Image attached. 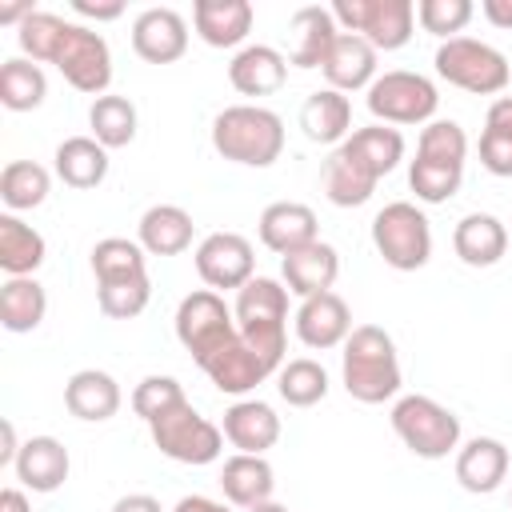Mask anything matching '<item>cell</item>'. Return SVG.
Here are the masks:
<instances>
[{
  "label": "cell",
  "mask_w": 512,
  "mask_h": 512,
  "mask_svg": "<svg viewBox=\"0 0 512 512\" xmlns=\"http://www.w3.org/2000/svg\"><path fill=\"white\" fill-rule=\"evenodd\" d=\"M32 12H36L32 4H4V8H0V24H16V28H20Z\"/></svg>",
  "instance_id": "11a10c76"
},
{
  "label": "cell",
  "mask_w": 512,
  "mask_h": 512,
  "mask_svg": "<svg viewBox=\"0 0 512 512\" xmlns=\"http://www.w3.org/2000/svg\"><path fill=\"white\" fill-rule=\"evenodd\" d=\"M212 148L248 168H268L284 152V120L260 104H232L212 120Z\"/></svg>",
  "instance_id": "7a4b0ae2"
},
{
  "label": "cell",
  "mask_w": 512,
  "mask_h": 512,
  "mask_svg": "<svg viewBox=\"0 0 512 512\" xmlns=\"http://www.w3.org/2000/svg\"><path fill=\"white\" fill-rule=\"evenodd\" d=\"M436 72L464 88V92H476V96H496L508 88V56L496 52L492 44L484 40H472V36H452L436 48Z\"/></svg>",
  "instance_id": "8992f818"
},
{
  "label": "cell",
  "mask_w": 512,
  "mask_h": 512,
  "mask_svg": "<svg viewBox=\"0 0 512 512\" xmlns=\"http://www.w3.org/2000/svg\"><path fill=\"white\" fill-rule=\"evenodd\" d=\"M64 408L88 424L112 420L120 412V384L100 368H80L64 384Z\"/></svg>",
  "instance_id": "7402d4cb"
},
{
  "label": "cell",
  "mask_w": 512,
  "mask_h": 512,
  "mask_svg": "<svg viewBox=\"0 0 512 512\" xmlns=\"http://www.w3.org/2000/svg\"><path fill=\"white\" fill-rule=\"evenodd\" d=\"M252 268H256L252 244L240 232H212L196 248V272L208 288H236L240 292L252 280Z\"/></svg>",
  "instance_id": "7c38bea8"
},
{
  "label": "cell",
  "mask_w": 512,
  "mask_h": 512,
  "mask_svg": "<svg viewBox=\"0 0 512 512\" xmlns=\"http://www.w3.org/2000/svg\"><path fill=\"white\" fill-rule=\"evenodd\" d=\"M480 164L492 176H512V132L484 128L480 132Z\"/></svg>",
  "instance_id": "bcb514c9"
},
{
  "label": "cell",
  "mask_w": 512,
  "mask_h": 512,
  "mask_svg": "<svg viewBox=\"0 0 512 512\" xmlns=\"http://www.w3.org/2000/svg\"><path fill=\"white\" fill-rule=\"evenodd\" d=\"M472 12H476L472 0H420L416 4L420 28L432 36H448V40H452V32H460L472 20Z\"/></svg>",
  "instance_id": "f6af8a7d"
},
{
  "label": "cell",
  "mask_w": 512,
  "mask_h": 512,
  "mask_svg": "<svg viewBox=\"0 0 512 512\" xmlns=\"http://www.w3.org/2000/svg\"><path fill=\"white\" fill-rule=\"evenodd\" d=\"M332 16L336 24H344V32L364 36L376 52H396L412 40L416 4L412 0H336Z\"/></svg>",
  "instance_id": "ba28073f"
},
{
  "label": "cell",
  "mask_w": 512,
  "mask_h": 512,
  "mask_svg": "<svg viewBox=\"0 0 512 512\" xmlns=\"http://www.w3.org/2000/svg\"><path fill=\"white\" fill-rule=\"evenodd\" d=\"M44 264V236L20 216H0V268L8 276H32Z\"/></svg>",
  "instance_id": "d6a6232c"
},
{
  "label": "cell",
  "mask_w": 512,
  "mask_h": 512,
  "mask_svg": "<svg viewBox=\"0 0 512 512\" xmlns=\"http://www.w3.org/2000/svg\"><path fill=\"white\" fill-rule=\"evenodd\" d=\"M320 184H324V196L336 208H360L376 192V176L352 152H344V148H332V156L320 168Z\"/></svg>",
  "instance_id": "f1b7e54d"
},
{
  "label": "cell",
  "mask_w": 512,
  "mask_h": 512,
  "mask_svg": "<svg viewBox=\"0 0 512 512\" xmlns=\"http://www.w3.org/2000/svg\"><path fill=\"white\" fill-rule=\"evenodd\" d=\"M460 180H464V168L432 164V160H420V156H416L412 168H408V184H412L416 200H424V204H444V200H452L456 188H460Z\"/></svg>",
  "instance_id": "60d3db41"
},
{
  "label": "cell",
  "mask_w": 512,
  "mask_h": 512,
  "mask_svg": "<svg viewBox=\"0 0 512 512\" xmlns=\"http://www.w3.org/2000/svg\"><path fill=\"white\" fill-rule=\"evenodd\" d=\"M172 512H232V508H224L220 500H208V496H184Z\"/></svg>",
  "instance_id": "816d5d0a"
},
{
  "label": "cell",
  "mask_w": 512,
  "mask_h": 512,
  "mask_svg": "<svg viewBox=\"0 0 512 512\" xmlns=\"http://www.w3.org/2000/svg\"><path fill=\"white\" fill-rule=\"evenodd\" d=\"M228 80L236 92L244 96H272L284 88L288 80V56L276 52L272 44H248L232 56L228 64Z\"/></svg>",
  "instance_id": "e0dca14e"
},
{
  "label": "cell",
  "mask_w": 512,
  "mask_h": 512,
  "mask_svg": "<svg viewBox=\"0 0 512 512\" xmlns=\"http://www.w3.org/2000/svg\"><path fill=\"white\" fill-rule=\"evenodd\" d=\"M372 244L376 252L384 256L388 268L396 272H416L428 264L432 256V228H428V216L408 204V200H392L376 212L372 220Z\"/></svg>",
  "instance_id": "277c9868"
},
{
  "label": "cell",
  "mask_w": 512,
  "mask_h": 512,
  "mask_svg": "<svg viewBox=\"0 0 512 512\" xmlns=\"http://www.w3.org/2000/svg\"><path fill=\"white\" fill-rule=\"evenodd\" d=\"M148 296H152V284L148 276L140 280H124V284H96V300H100V312L112 316V320H132L148 308Z\"/></svg>",
  "instance_id": "7bdbcfd3"
},
{
  "label": "cell",
  "mask_w": 512,
  "mask_h": 512,
  "mask_svg": "<svg viewBox=\"0 0 512 512\" xmlns=\"http://www.w3.org/2000/svg\"><path fill=\"white\" fill-rule=\"evenodd\" d=\"M132 48L148 64H172L188 52V24L176 8H144L132 20Z\"/></svg>",
  "instance_id": "4fadbf2b"
},
{
  "label": "cell",
  "mask_w": 512,
  "mask_h": 512,
  "mask_svg": "<svg viewBox=\"0 0 512 512\" xmlns=\"http://www.w3.org/2000/svg\"><path fill=\"white\" fill-rule=\"evenodd\" d=\"M92 272H96V284H124V280L148 276L140 240H124V236L96 240V248H92Z\"/></svg>",
  "instance_id": "d590c367"
},
{
  "label": "cell",
  "mask_w": 512,
  "mask_h": 512,
  "mask_svg": "<svg viewBox=\"0 0 512 512\" xmlns=\"http://www.w3.org/2000/svg\"><path fill=\"white\" fill-rule=\"evenodd\" d=\"M48 312V296L44 284H36L32 276H8L0 288V324L8 332H32L40 328Z\"/></svg>",
  "instance_id": "836d02e7"
},
{
  "label": "cell",
  "mask_w": 512,
  "mask_h": 512,
  "mask_svg": "<svg viewBox=\"0 0 512 512\" xmlns=\"http://www.w3.org/2000/svg\"><path fill=\"white\" fill-rule=\"evenodd\" d=\"M88 124H92V140H100L104 148H124L136 140V104L128 96H96L88 108Z\"/></svg>",
  "instance_id": "8d00e7d4"
},
{
  "label": "cell",
  "mask_w": 512,
  "mask_h": 512,
  "mask_svg": "<svg viewBox=\"0 0 512 512\" xmlns=\"http://www.w3.org/2000/svg\"><path fill=\"white\" fill-rule=\"evenodd\" d=\"M280 276H284L288 292H296L300 300H308V296L332 292V284L340 276V256H336L332 244L316 240V244H308L300 252L280 256Z\"/></svg>",
  "instance_id": "2e32d148"
},
{
  "label": "cell",
  "mask_w": 512,
  "mask_h": 512,
  "mask_svg": "<svg viewBox=\"0 0 512 512\" xmlns=\"http://www.w3.org/2000/svg\"><path fill=\"white\" fill-rule=\"evenodd\" d=\"M260 244L288 256L316 244V212L296 200H276L260 212Z\"/></svg>",
  "instance_id": "ac0fdd59"
},
{
  "label": "cell",
  "mask_w": 512,
  "mask_h": 512,
  "mask_svg": "<svg viewBox=\"0 0 512 512\" xmlns=\"http://www.w3.org/2000/svg\"><path fill=\"white\" fill-rule=\"evenodd\" d=\"M72 12L76 16H88V20H116L120 12H124V4L120 0H108V4H92V0H72Z\"/></svg>",
  "instance_id": "7dc6e473"
},
{
  "label": "cell",
  "mask_w": 512,
  "mask_h": 512,
  "mask_svg": "<svg viewBox=\"0 0 512 512\" xmlns=\"http://www.w3.org/2000/svg\"><path fill=\"white\" fill-rule=\"evenodd\" d=\"M16 480L32 492H56L64 480H68V448L56 440V436H32L20 444V456H16Z\"/></svg>",
  "instance_id": "603a6c76"
},
{
  "label": "cell",
  "mask_w": 512,
  "mask_h": 512,
  "mask_svg": "<svg viewBox=\"0 0 512 512\" xmlns=\"http://www.w3.org/2000/svg\"><path fill=\"white\" fill-rule=\"evenodd\" d=\"M220 488L228 496V504L236 508H256V504H268L272 500V488H276V472L264 456H248V452H236L224 460L220 468Z\"/></svg>",
  "instance_id": "d4e9b609"
},
{
  "label": "cell",
  "mask_w": 512,
  "mask_h": 512,
  "mask_svg": "<svg viewBox=\"0 0 512 512\" xmlns=\"http://www.w3.org/2000/svg\"><path fill=\"white\" fill-rule=\"evenodd\" d=\"M480 12H484L496 28H512V0H484Z\"/></svg>",
  "instance_id": "f907efd6"
},
{
  "label": "cell",
  "mask_w": 512,
  "mask_h": 512,
  "mask_svg": "<svg viewBox=\"0 0 512 512\" xmlns=\"http://www.w3.org/2000/svg\"><path fill=\"white\" fill-rule=\"evenodd\" d=\"M0 512H32V508H28V496L20 488H4L0 492Z\"/></svg>",
  "instance_id": "db71d44e"
},
{
  "label": "cell",
  "mask_w": 512,
  "mask_h": 512,
  "mask_svg": "<svg viewBox=\"0 0 512 512\" xmlns=\"http://www.w3.org/2000/svg\"><path fill=\"white\" fill-rule=\"evenodd\" d=\"M416 156L420 160H432V164H452V168H464V156H468V136L456 120H428V128L420 132V144H416Z\"/></svg>",
  "instance_id": "ab89813d"
},
{
  "label": "cell",
  "mask_w": 512,
  "mask_h": 512,
  "mask_svg": "<svg viewBox=\"0 0 512 512\" xmlns=\"http://www.w3.org/2000/svg\"><path fill=\"white\" fill-rule=\"evenodd\" d=\"M112 512H164V508H160L156 496H148V492H132V496H120V500L112 504Z\"/></svg>",
  "instance_id": "681fc988"
},
{
  "label": "cell",
  "mask_w": 512,
  "mask_h": 512,
  "mask_svg": "<svg viewBox=\"0 0 512 512\" xmlns=\"http://www.w3.org/2000/svg\"><path fill=\"white\" fill-rule=\"evenodd\" d=\"M4 448H0V468L4 464H16V456H20V444H16V428H12V420H4Z\"/></svg>",
  "instance_id": "f5cc1de1"
},
{
  "label": "cell",
  "mask_w": 512,
  "mask_h": 512,
  "mask_svg": "<svg viewBox=\"0 0 512 512\" xmlns=\"http://www.w3.org/2000/svg\"><path fill=\"white\" fill-rule=\"evenodd\" d=\"M236 328L240 336L272 364L284 368V320H288V288L268 276H252L236 292Z\"/></svg>",
  "instance_id": "3957f363"
},
{
  "label": "cell",
  "mask_w": 512,
  "mask_h": 512,
  "mask_svg": "<svg viewBox=\"0 0 512 512\" xmlns=\"http://www.w3.org/2000/svg\"><path fill=\"white\" fill-rule=\"evenodd\" d=\"M288 32H292L288 64H296V68H320L324 56H328V48H332L336 36H340L332 8H320V4H304V8H296Z\"/></svg>",
  "instance_id": "d6986e66"
},
{
  "label": "cell",
  "mask_w": 512,
  "mask_h": 512,
  "mask_svg": "<svg viewBox=\"0 0 512 512\" xmlns=\"http://www.w3.org/2000/svg\"><path fill=\"white\" fill-rule=\"evenodd\" d=\"M452 248L468 268H492L508 252V228L492 212H468L452 232Z\"/></svg>",
  "instance_id": "484cf974"
},
{
  "label": "cell",
  "mask_w": 512,
  "mask_h": 512,
  "mask_svg": "<svg viewBox=\"0 0 512 512\" xmlns=\"http://www.w3.org/2000/svg\"><path fill=\"white\" fill-rule=\"evenodd\" d=\"M56 176L68 184V188H96L104 184L108 176V148L92 136H68L60 148H56Z\"/></svg>",
  "instance_id": "4dcf8cb0"
},
{
  "label": "cell",
  "mask_w": 512,
  "mask_h": 512,
  "mask_svg": "<svg viewBox=\"0 0 512 512\" xmlns=\"http://www.w3.org/2000/svg\"><path fill=\"white\" fill-rule=\"evenodd\" d=\"M252 512H288V508H284V504H276V500H268V504H256Z\"/></svg>",
  "instance_id": "9f6ffc18"
},
{
  "label": "cell",
  "mask_w": 512,
  "mask_h": 512,
  "mask_svg": "<svg viewBox=\"0 0 512 512\" xmlns=\"http://www.w3.org/2000/svg\"><path fill=\"white\" fill-rule=\"evenodd\" d=\"M44 96H48V80H44L36 60H24V56L4 60V68H0V104L8 112H32V108L44 104Z\"/></svg>",
  "instance_id": "e575fe53"
},
{
  "label": "cell",
  "mask_w": 512,
  "mask_h": 512,
  "mask_svg": "<svg viewBox=\"0 0 512 512\" xmlns=\"http://www.w3.org/2000/svg\"><path fill=\"white\" fill-rule=\"evenodd\" d=\"M52 64L60 68V76L88 96H104V88L112 84V52L108 40L84 24H64V36L56 44Z\"/></svg>",
  "instance_id": "8fae6325"
},
{
  "label": "cell",
  "mask_w": 512,
  "mask_h": 512,
  "mask_svg": "<svg viewBox=\"0 0 512 512\" xmlns=\"http://www.w3.org/2000/svg\"><path fill=\"white\" fill-rule=\"evenodd\" d=\"M436 104H440V92L420 72L396 68L368 84V112L384 124H424L432 120Z\"/></svg>",
  "instance_id": "30bf717a"
},
{
  "label": "cell",
  "mask_w": 512,
  "mask_h": 512,
  "mask_svg": "<svg viewBox=\"0 0 512 512\" xmlns=\"http://www.w3.org/2000/svg\"><path fill=\"white\" fill-rule=\"evenodd\" d=\"M392 428L420 460H444L460 444V420L432 396H400L392 404Z\"/></svg>",
  "instance_id": "5b68a950"
},
{
  "label": "cell",
  "mask_w": 512,
  "mask_h": 512,
  "mask_svg": "<svg viewBox=\"0 0 512 512\" xmlns=\"http://www.w3.org/2000/svg\"><path fill=\"white\" fill-rule=\"evenodd\" d=\"M192 244V216L176 204H152L140 216V248L148 256H180Z\"/></svg>",
  "instance_id": "f546056e"
},
{
  "label": "cell",
  "mask_w": 512,
  "mask_h": 512,
  "mask_svg": "<svg viewBox=\"0 0 512 512\" xmlns=\"http://www.w3.org/2000/svg\"><path fill=\"white\" fill-rule=\"evenodd\" d=\"M276 388H280L284 404H292V408H312V404H320V400L328 396V372H324L316 360L300 356V360H288V364L280 368Z\"/></svg>",
  "instance_id": "f35d334b"
},
{
  "label": "cell",
  "mask_w": 512,
  "mask_h": 512,
  "mask_svg": "<svg viewBox=\"0 0 512 512\" xmlns=\"http://www.w3.org/2000/svg\"><path fill=\"white\" fill-rule=\"evenodd\" d=\"M252 4L248 0H196L192 20L204 44L212 48H236L252 32Z\"/></svg>",
  "instance_id": "4316f807"
},
{
  "label": "cell",
  "mask_w": 512,
  "mask_h": 512,
  "mask_svg": "<svg viewBox=\"0 0 512 512\" xmlns=\"http://www.w3.org/2000/svg\"><path fill=\"white\" fill-rule=\"evenodd\" d=\"M224 440L236 448V452H248V456H264L276 440H280V416L264 404V400H240L224 412Z\"/></svg>",
  "instance_id": "44dd1931"
},
{
  "label": "cell",
  "mask_w": 512,
  "mask_h": 512,
  "mask_svg": "<svg viewBox=\"0 0 512 512\" xmlns=\"http://www.w3.org/2000/svg\"><path fill=\"white\" fill-rule=\"evenodd\" d=\"M188 396H184V388H180V380H172V376H144L140 384H136V392H132V412L144 420V424H152L156 416H164L168 408H176V404H184Z\"/></svg>",
  "instance_id": "b9f144b4"
},
{
  "label": "cell",
  "mask_w": 512,
  "mask_h": 512,
  "mask_svg": "<svg viewBox=\"0 0 512 512\" xmlns=\"http://www.w3.org/2000/svg\"><path fill=\"white\" fill-rule=\"evenodd\" d=\"M296 336L308 344V348H336L352 336V312L348 304L336 296V292H320V296H308L300 308H296Z\"/></svg>",
  "instance_id": "5bb4252c"
},
{
  "label": "cell",
  "mask_w": 512,
  "mask_h": 512,
  "mask_svg": "<svg viewBox=\"0 0 512 512\" xmlns=\"http://www.w3.org/2000/svg\"><path fill=\"white\" fill-rule=\"evenodd\" d=\"M64 24H68V20H60V16H52V12H32V16L20 24V32H16L24 56L52 64L56 44H60V36H64Z\"/></svg>",
  "instance_id": "ee69618b"
},
{
  "label": "cell",
  "mask_w": 512,
  "mask_h": 512,
  "mask_svg": "<svg viewBox=\"0 0 512 512\" xmlns=\"http://www.w3.org/2000/svg\"><path fill=\"white\" fill-rule=\"evenodd\" d=\"M508 476V448L492 436H476L456 452V480L464 492L488 496L504 484Z\"/></svg>",
  "instance_id": "cb8c5ba5"
},
{
  "label": "cell",
  "mask_w": 512,
  "mask_h": 512,
  "mask_svg": "<svg viewBox=\"0 0 512 512\" xmlns=\"http://www.w3.org/2000/svg\"><path fill=\"white\" fill-rule=\"evenodd\" d=\"M344 152H352L376 180L380 176H388L400 160H404V136L396 132V128H388V124H368V128H356L344 144H340Z\"/></svg>",
  "instance_id": "1f68e13d"
},
{
  "label": "cell",
  "mask_w": 512,
  "mask_h": 512,
  "mask_svg": "<svg viewBox=\"0 0 512 512\" xmlns=\"http://www.w3.org/2000/svg\"><path fill=\"white\" fill-rule=\"evenodd\" d=\"M300 128H304L308 140H316V144H336V148H340V144L352 136V104H348V96L336 92V88L312 92V96L304 100V108H300Z\"/></svg>",
  "instance_id": "83f0119b"
},
{
  "label": "cell",
  "mask_w": 512,
  "mask_h": 512,
  "mask_svg": "<svg viewBox=\"0 0 512 512\" xmlns=\"http://www.w3.org/2000/svg\"><path fill=\"white\" fill-rule=\"evenodd\" d=\"M236 312L212 292V288H200V292H188L176 308V336L180 344L192 352V360L204 368L224 344L236 340Z\"/></svg>",
  "instance_id": "52a82bcc"
},
{
  "label": "cell",
  "mask_w": 512,
  "mask_h": 512,
  "mask_svg": "<svg viewBox=\"0 0 512 512\" xmlns=\"http://www.w3.org/2000/svg\"><path fill=\"white\" fill-rule=\"evenodd\" d=\"M320 72L328 76V88H336V92L368 88L376 80V48L356 32H340L336 44L328 48Z\"/></svg>",
  "instance_id": "ffe728a7"
},
{
  "label": "cell",
  "mask_w": 512,
  "mask_h": 512,
  "mask_svg": "<svg viewBox=\"0 0 512 512\" xmlns=\"http://www.w3.org/2000/svg\"><path fill=\"white\" fill-rule=\"evenodd\" d=\"M204 372H208V380L220 388V392H228V396H240V392H252L260 380H268L276 368L236 332V340L232 344H224L208 364H204Z\"/></svg>",
  "instance_id": "9a60e30c"
},
{
  "label": "cell",
  "mask_w": 512,
  "mask_h": 512,
  "mask_svg": "<svg viewBox=\"0 0 512 512\" xmlns=\"http://www.w3.org/2000/svg\"><path fill=\"white\" fill-rule=\"evenodd\" d=\"M148 428H152V444L176 464H212L224 448V432L212 420H204L188 400L156 416Z\"/></svg>",
  "instance_id": "9c48e42d"
},
{
  "label": "cell",
  "mask_w": 512,
  "mask_h": 512,
  "mask_svg": "<svg viewBox=\"0 0 512 512\" xmlns=\"http://www.w3.org/2000/svg\"><path fill=\"white\" fill-rule=\"evenodd\" d=\"M484 128H500V132H512V96H500V100H492V104H488Z\"/></svg>",
  "instance_id": "c3c4849f"
},
{
  "label": "cell",
  "mask_w": 512,
  "mask_h": 512,
  "mask_svg": "<svg viewBox=\"0 0 512 512\" xmlns=\"http://www.w3.org/2000/svg\"><path fill=\"white\" fill-rule=\"evenodd\" d=\"M48 188H52V176H48V168H40L36 160H12V164H4V172H0V200H4L12 212L40 208V204L48 200Z\"/></svg>",
  "instance_id": "74e56055"
},
{
  "label": "cell",
  "mask_w": 512,
  "mask_h": 512,
  "mask_svg": "<svg viewBox=\"0 0 512 512\" xmlns=\"http://www.w3.org/2000/svg\"><path fill=\"white\" fill-rule=\"evenodd\" d=\"M344 388L352 400L360 404H384L400 392V360H396V344L384 328L376 324H360L352 328V336L344 340V364H340Z\"/></svg>",
  "instance_id": "6da1fadb"
}]
</instances>
